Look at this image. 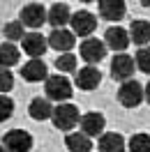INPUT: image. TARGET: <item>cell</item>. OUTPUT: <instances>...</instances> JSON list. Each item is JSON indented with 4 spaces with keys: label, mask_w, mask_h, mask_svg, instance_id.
Returning a JSON list of instances; mask_svg holds the SVG:
<instances>
[{
    "label": "cell",
    "mask_w": 150,
    "mask_h": 152,
    "mask_svg": "<svg viewBox=\"0 0 150 152\" xmlns=\"http://www.w3.org/2000/svg\"><path fill=\"white\" fill-rule=\"evenodd\" d=\"M56 67L60 72H76V56L72 53H62L56 58Z\"/></svg>",
    "instance_id": "cb8c5ba5"
},
{
    "label": "cell",
    "mask_w": 150,
    "mask_h": 152,
    "mask_svg": "<svg viewBox=\"0 0 150 152\" xmlns=\"http://www.w3.org/2000/svg\"><path fill=\"white\" fill-rule=\"evenodd\" d=\"M12 113H14V102L7 95H0V122L10 120Z\"/></svg>",
    "instance_id": "484cf974"
},
{
    "label": "cell",
    "mask_w": 150,
    "mask_h": 152,
    "mask_svg": "<svg viewBox=\"0 0 150 152\" xmlns=\"http://www.w3.org/2000/svg\"><path fill=\"white\" fill-rule=\"evenodd\" d=\"M21 23L28 26V28H39L44 21H46V7L39 5V2H28L23 10H21Z\"/></svg>",
    "instance_id": "9c48e42d"
},
{
    "label": "cell",
    "mask_w": 150,
    "mask_h": 152,
    "mask_svg": "<svg viewBox=\"0 0 150 152\" xmlns=\"http://www.w3.org/2000/svg\"><path fill=\"white\" fill-rule=\"evenodd\" d=\"M146 99L143 95V86H141L139 81H127V83H120L118 88V102L122 106H127V108H134V106H139L141 102Z\"/></svg>",
    "instance_id": "277c9868"
},
{
    "label": "cell",
    "mask_w": 150,
    "mask_h": 152,
    "mask_svg": "<svg viewBox=\"0 0 150 152\" xmlns=\"http://www.w3.org/2000/svg\"><path fill=\"white\" fill-rule=\"evenodd\" d=\"M0 152H7V150H5V148H2V145H0Z\"/></svg>",
    "instance_id": "f1b7e54d"
},
{
    "label": "cell",
    "mask_w": 150,
    "mask_h": 152,
    "mask_svg": "<svg viewBox=\"0 0 150 152\" xmlns=\"http://www.w3.org/2000/svg\"><path fill=\"white\" fill-rule=\"evenodd\" d=\"M79 56L88 62V67H93L95 62L104 60V56H106V44H104L102 39L88 37V39L81 42V46H79Z\"/></svg>",
    "instance_id": "8992f818"
},
{
    "label": "cell",
    "mask_w": 150,
    "mask_h": 152,
    "mask_svg": "<svg viewBox=\"0 0 150 152\" xmlns=\"http://www.w3.org/2000/svg\"><path fill=\"white\" fill-rule=\"evenodd\" d=\"M21 76L28 83H37V81H46L49 78V69L44 65V60H28L21 67Z\"/></svg>",
    "instance_id": "5bb4252c"
},
{
    "label": "cell",
    "mask_w": 150,
    "mask_h": 152,
    "mask_svg": "<svg viewBox=\"0 0 150 152\" xmlns=\"http://www.w3.org/2000/svg\"><path fill=\"white\" fill-rule=\"evenodd\" d=\"M136 72V62L132 60L127 53H115L111 60V76L120 83L132 81V74Z\"/></svg>",
    "instance_id": "5b68a950"
},
{
    "label": "cell",
    "mask_w": 150,
    "mask_h": 152,
    "mask_svg": "<svg viewBox=\"0 0 150 152\" xmlns=\"http://www.w3.org/2000/svg\"><path fill=\"white\" fill-rule=\"evenodd\" d=\"M26 26H23V23H21V21H10V23H7V26H5V30H2V32H5V37L10 39V44L12 42H16V39H23L26 37Z\"/></svg>",
    "instance_id": "7402d4cb"
},
{
    "label": "cell",
    "mask_w": 150,
    "mask_h": 152,
    "mask_svg": "<svg viewBox=\"0 0 150 152\" xmlns=\"http://www.w3.org/2000/svg\"><path fill=\"white\" fill-rule=\"evenodd\" d=\"M65 143H67V150H69V152H93V143H90V138H88L85 134H81V132L67 134Z\"/></svg>",
    "instance_id": "ffe728a7"
},
{
    "label": "cell",
    "mask_w": 150,
    "mask_h": 152,
    "mask_svg": "<svg viewBox=\"0 0 150 152\" xmlns=\"http://www.w3.org/2000/svg\"><path fill=\"white\" fill-rule=\"evenodd\" d=\"M72 32H76L79 37H90L95 32V28H97V19H95V14H90L88 10H81L76 12V14H72Z\"/></svg>",
    "instance_id": "ba28073f"
},
{
    "label": "cell",
    "mask_w": 150,
    "mask_h": 152,
    "mask_svg": "<svg viewBox=\"0 0 150 152\" xmlns=\"http://www.w3.org/2000/svg\"><path fill=\"white\" fill-rule=\"evenodd\" d=\"M74 42H76V37H74L72 30H53L49 35V46L53 51H60V56L69 53V48L74 46Z\"/></svg>",
    "instance_id": "4fadbf2b"
},
{
    "label": "cell",
    "mask_w": 150,
    "mask_h": 152,
    "mask_svg": "<svg viewBox=\"0 0 150 152\" xmlns=\"http://www.w3.org/2000/svg\"><path fill=\"white\" fill-rule=\"evenodd\" d=\"M129 39L134 44H139L141 48L150 42V21H132L129 26Z\"/></svg>",
    "instance_id": "d6986e66"
},
{
    "label": "cell",
    "mask_w": 150,
    "mask_h": 152,
    "mask_svg": "<svg viewBox=\"0 0 150 152\" xmlns=\"http://www.w3.org/2000/svg\"><path fill=\"white\" fill-rule=\"evenodd\" d=\"M21 46H23V53L30 56V60H42V56L46 53L49 39L42 37L39 32H26V37L21 39Z\"/></svg>",
    "instance_id": "52a82bcc"
},
{
    "label": "cell",
    "mask_w": 150,
    "mask_h": 152,
    "mask_svg": "<svg viewBox=\"0 0 150 152\" xmlns=\"http://www.w3.org/2000/svg\"><path fill=\"white\" fill-rule=\"evenodd\" d=\"M125 10H127V5L122 0H102L99 2V14L106 21H120L125 16Z\"/></svg>",
    "instance_id": "2e32d148"
},
{
    "label": "cell",
    "mask_w": 150,
    "mask_h": 152,
    "mask_svg": "<svg viewBox=\"0 0 150 152\" xmlns=\"http://www.w3.org/2000/svg\"><path fill=\"white\" fill-rule=\"evenodd\" d=\"M19 48L14 46V44H10V42H5V44H0V67L2 69H7V67L16 65L19 62Z\"/></svg>",
    "instance_id": "44dd1931"
},
{
    "label": "cell",
    "mask_w": 150,
    "mask_h": 152,
    "mask_svg": "<svg viewBox=\"0 0 150 152\" xmlns=\"http://www.w3.org/2000/svg\"><path fill=\"white\" fill-rule=\"evenodd\" d=\"M132 152H150V136L148 134H134L129 138Z\"/></svg>",
    "instance_id": "603a6c76"
},
{
    "label": "cell",
    "mask_w": 150,
    "mask_h": 152,
    "mask_svg": "<svg viewBox=\"0 0 150 152\" xmlns=\"http://www.w3.org/2000/svg\"><path fill=\"white\" fill-rule=\"evenodd\" d=\"M44 92H46L49 102H56V104H67V99L72 97V83L69 78L62 74H53L44 81Z\"/></svg>",
    "instance_id": "6da1fadb"
},
{
    "label": "cell",
    "mask_w": 150,
    "mask_h": 152,
    "mask_svg": "<svg viewBox=\"0 0 150 152\" xmlns=\"http://www.w3.org/2000/svg\"><path fill=\"white\" fill-rule=\"evenodd\" d=\"M81 134H85L88 138L90 136H102L104 134V124H106V120H104L102 113H95V111H90V113L81 115Z\"/></svg>",
    "instance_id": "8fae6325"
},
{
    "label": "cell",
    "mask_w": 150,
    "mask_h": 152,
    "mask_svg": "<svg viewBox=\"0 0 150 152\" xmlns=\"http://www.w3.org/2000/svg\"><path fill=\"white\" fill-rule=\"evenodd\" d=\"M51 120H53V127H56V129L72 134V129L81 122V113H79V108H76L74 104H58V106H53Z\"/></svg>",
    "instance_id": "7a4b0ae2"
},
{
    "label": "cell",
    "mask_w": 150,
    "mask_h": 152,
    "mask_svg": "<svg viewBox=\"0 0 150 152\" xmlns=\"http://www.w3.org/2000/svg\"><path fill=\"white\" fill-rule=\"evenodd\" d=\"M2 148L7 152H30L32 136L26 129H10V132L2 136Z\"/></svg>",
    "instance_id": "3957f363"
},
{
    "label": "cell",
    "mask_w": 150,
    "mask_h": 152,
    "mask_svg": "<svg viewBox=\"0 0 150 152\" xmlns=\"http://www.w3.org/2000/svg\"><path fill=\"white\" fill-rule=\"evenodd\" d=\"M129 32L125 28H118V26H111V28L104 32V44L111 48V51H125L129 46Z\"/></svg>",
    "instance_id": "7c38bea8"
},
{
    "label": "cell",
    "mask_w": 150,
    "mask_h": 152,
    "mask_svg": "<svg viewBox=\"0 0 150 152\" xmlns=\"http://www.w3.org/2000/svg\"><path fill=\"white\" fill-rule=\"evenodd\" d=\"M28 113L32 120H49L53 115V106H51V102L46 97H35L28 106Z\"/></svg>",
    "instance_id": "ac0fdd59"
},
{
    "label": "cell",
    "mask_w": 150,
    "mask_h": 152,
    "mask_svg": "<svg viewBox=\"0 0 150 152\" xmlns=\"http://www.w3.org/2000/svg\"><path fill=\"white\" fill-rule=\"evenodd\" d=\"M97 148L99 152H125V138L118 132H106L99 136Z\"/></svg>",
    "instance_id": "e0dca14e"
},
{
    "label": "cell",
    "mask_w": 150,
    "mask_h": 152,
    "mask_svg": "<svg viewBox=\"0 0 150 152\" xmlns=\"http://www.w3.org/2000/svg\"><path fill=\"white\" fill-rule=\"evenodd\" d=\"M143 95H146V102L150 104V83H148V86H143Z\"/></svg>",
    "instance_id": "83f0119b"
},
{
    "label": "cell",
    "mask_w": 150,
    "mask_h": 152,
    "mask_svg": "<svg viewBox=\"0 0 150 152\" xmlns=\"http://www.w3.org/2000/svg\"><path fill=\"white\" fill-rule=\"evenodd\" d=\"M46 21L53 26V30H65V26L72 21L69 7H67L65 2H53L46 10Z\"/></svg>",
    "instance_id": "30bf717a"
},
{
    "label": "cell",
    "mask_w": 150,
    "mask_h": 152,
    "mask_svg": "<svg viewBox=\"0 0 150 152\" xmlns=\"http://www.w3.org/2000/svg\"><path fill=\"white\" fill-rule=\"evenodd\" d=\"M134 62H136V67H139L141 72H146V74H150V48L143 46L136 51V58H134Z\"/></svg>",
    "instance_id": "d4e9b609"
},
{
    "label": "cell",
    "mask_w": 150,
    "mask_h": 152,
    "mask_svg": "<svg viewBox=\"0 0 150 152\" xmlns=\"http://www.w3.org/2000/svg\"><path fill=\"white\" fill-rule=\"evenodd\" d=\"M99 81H102V74L95 67H81L76 72V86L81 88V90H95V88L99 86Z\"/></svg>",
    "instance_id": "9a60e30c"
},
{
    "label": "cell",
    "mask_w": 150,
    "mask_h": 152,
    "mask_svg": "<svg viewBox=\"0 0 150 152\" xmlns=\"http://www.w3.org/2000/svg\"><path fill=\"white\" fill-rule=\"evenodd\" d=\"M14 86V76H12L10 69H2L0 67V95H7Z\"/></svg>",
    "instance_id": "4316f807"
}]
</instances>
